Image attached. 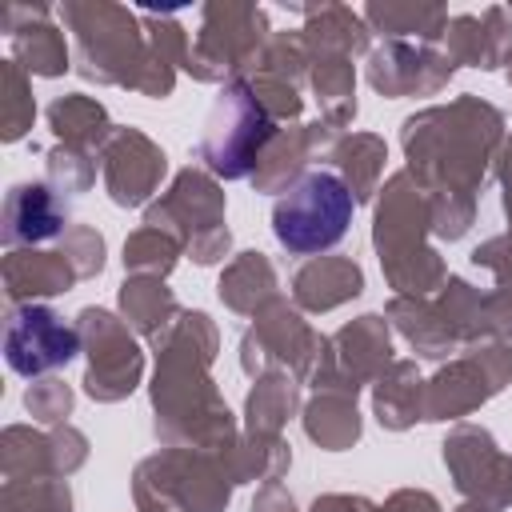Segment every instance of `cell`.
<instances>
[{
	"label": "cell",
	"instance_id": "obj_1",
	"mask_svg": "<svg viewBox=\"0 0 512 512\" xmlns=\"http://www.w3.org/2000/svg\"><path fill=\"white\" fill-rule=\"evenodd\" d=\"M352 224V192L332 172H308L272 208V232L288 252H324Z\"/></svg>",
	"mask_w": 512,
	"mask_h": 512
},
{
	"label": "cell",
	"instance_id": "obj_2",
	"mask_svg": "<svg viewBox=\"0 0 512 512\" xmlns=\"http://www.w3.org/2000/svg\"><path fill=\"white\" fill-rule=\"evenodd\" d=\"M268 136H272L268 112L244 88H228L216 100L204 132V160L216 176H244Z\"/></svg>",
	"mask_w": 512,
	"mask_h": 512
},
{
	"label": "cell",
	"instance_id": "obj_3",
	"mask_svg": "<svg viewBox=\"0 0 512 512\" xmlns=\"http://www.w3.org/2000/svg\"><path fill=\"white\" fill-rule=\"evenodd\" d=\"M80 352V336L48 308L28 304L16 308L4 332V356L20 376H40L48 368L68 364Z\"/></svg>",
	"mask_w": 512,
	"mask_h": 512
}]
</instances>
